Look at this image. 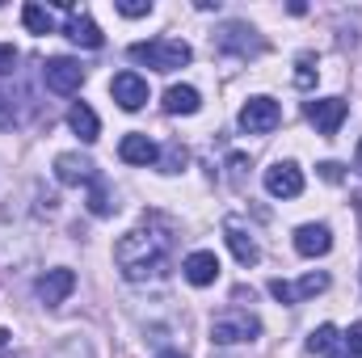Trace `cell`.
Segmentation results:
<instances>
[{"label":"cell","instance_id":"1","mask_svg":"<svg viewBox=\"0 0 362 358\" xmlns=\"http://www.w3.org/2000/svg\"><path fill=\"white\" fill-rule=\"evenodd\" d=\"M169 253H173V232L165 224H144V228H131L118 245H114V262L122 270V278L131 282H148V278H160L169 266Z\"/></svg>","mask_w":362,"mask_h":358},{"label":"cell","instance_id":"2","mask_svg":"<svg viewBox=\"0 0 362 358\" xmlns=\"http://www.w3.org/2000/svg\"><path fill=\"white\" fill-rule=\"evenodd\" d=\"M135 64H144V68H152V72H177L185 68L189 59H194V51H189V42H181V38H152V42H131V51H127Z\"/></svg>","mask_w":362,"mask_h":358},{"label":"cell","instance_id":"3","mask_svg":"<svg viewBox=\"0 0 362 358\" xmlns=\"http://www.w3.org/2000/svg\"><path fill=\"white\" fill-rule=\"evenodd\" d=\"M257 333H262V321L253 312H240V308L219 312L211 321V342L215 346H245V342H257Z\"/></svg>","mask_w":362,"mask_h":358},{"label":"cell","instance_id":"4","mask_svg":"<svg viewBox=\"0 0 362 358\" xmlns=\"http://www.w3.org/2000/svg\"><path fill=\"white\" fill-rule=\"evenodd\" d=\"M215 51L236 55V59H253V55L266 51V42L257 38V30H253L249 21H223V25L215 30Z\"/></svg>","mask_w":362,"mask_h":358},{"label":"cell","instance_id":"5","mask_svg":"<svg viewBox=\"0 0 362 358\" xmlns=\"http://www.w3.org/2000/svg\"><path fill=\"white\" fill-rule=\"evenodd\" d=\"M346 114H350V105H346L341 97H316V101H308V122H312L316 135H325V139H333V135L341 131Z\"/></svg>","mask_w":362,"mask_h":358},{"label":"cell","instance_id":"6","mask_svg":"<svg viewBox=\"0 0 362 358\" xmlns=\"http://www.w3.org/2000/svg\"><path fill=\"white\" fill-rule=\"evenodd\" d=\"M278 122H282V110H278L274 97H249V101L240 105V127H245L249 135H270Z\"/></svg>","mask_w":362,"mask_h":358},{"label":"cell","instance_id":"7","mask_svg":"<svg viewBox=\"0 0 362 358\" xmlns=\"http://www.w3.org/2000/svg\"><path fill=\"white\" fill-rule=\"evenodd\" d=\"M329 287V274L325 270H316V274H303L299 282H286V278H274L270 282V295L278 304H303V299H312V295H320Z\"/></svg>","mask_w":362,"mask_h":358},{"label":"cell","instance_id":"8","mask_svg":"<svg viewBox=\"0 0 362 358\" xmlns=\"http://www.w3.org/2000/svg\"><path fill=\"white\" fill-rule=\"evenodd\" d=\"M42 81H47L51 93H76L85 85V68L76 59H68V55H55V59L42 64Z\"/></svg>","mask_w":362,"mask_h":358},{"label":"cell","instance_id":"9","mask_svg":"<svg viewBox=\"0 0 362 358\" xmlns=\"http://www.w3.org/2000/svg\"><path fill=\"white\" fill-rule=\"evenodd\" d=\"M97 178L101 173H97V165L89 156H81V152H59L55 156V181L59 185H93Z\"/></svg>","mask_w":362,"mask_h":358},{"label":"cell","instance_id":"10","mask_svg":"<svg viewBox=\"0 0 362 358\" xmlns=\"http://www.w3.org/2000/svg\"><path fill=\"white\" fill-rule=\"evenodd\" d=\"M266 194L274 198H299L303 194V169L295 161H278L266 169Z\"/></svg>","mask_w":362,"mask_h":358},{"label":"cell","instance_id":"11","mask_svg":"<svg viewBox=\"0 0 362 358\" xmlns=\"http://www.w3.org/2000/svg\"><path fill=\"white\" fill-rule=\"evenodd\" d=\"M34 291H38V299H42L47 308H59V304L76 291V274H72L68 266H55V270H47V274L38 278Z\"/></svg>","mask_w":362,"mask_h":358},{"label":"cell","instance_id":"12","mask_svg":"<svg viewBox=\"0 0 362 358\" xmlns=\"http://www.w3.org/2000/svg\"><path fill=\"white\" fill-rule=\"evenodd\" d=\"M110 97L122 105V110H144L148 105V81L135 76V72H118L110 81Z\"/></svg>","mask_w":362,"mask_h":358},{"label":"cell","instance_id":"13","mask_svg":"<svg viewBox=\"0 0 362 358\" xmlns=\"http://www.w3.org/2000/svg\"><path fill=\"white\" fill-rule=\"evenodd\" d=\"M223 236H228V249L236 253L240 266H257V262H262V249H257L253 232H245L240 219H223Z\"/></svg>","mask_w":362,"mask_h":358},{"label":"cell","instance_id":"14","mask_svg":"<svg viewBox=\"0 0 362 358\" xmlns=\"http://www.w3.org/2000/svg\"><path fill=\"white\" fill-rule=\"evenodd\" d=\"M333 249V232L325 224H303L295 228V253L299 258H325Z\"/></svg>","mask_w":362,"mask_h":358},{"label":"cell","instance_id":"15","mask_svg":"<svg viewBox=\"0 0 362 358\" xmlns=\"http://www.w3.org/2000/svg\"><path fill=\"white\" fill-rule=\"evenodd\" d=\"M181 274H185L189 287H211V282L219 278V258H215L211 249H198V253H189V258L181 262Z\"/></svg>","mask_w":362,"mask_h":358},{"label":"cell","instance_id":"16","mask_svg":"<svg viewBox=\"0 0 362 358\" xmlns=\"http://www.w3.org/2000/svg\"><path fill=\"white\" fill-rule=\"evenodd\" d=\"M118 156L127 161V165H160V148L148 139V135H139V131H131V135H122V144H118Z\"/></svg>","mask_w":362,"mask_h":358},{"label":"cell","instance_id":"17","mask_svg":"<svg viewBox=\"0 0 362 358\" xmlns=\"http://www.w3.org/2000/svg\"><path fill=\"white\" fill-rule=\"evenodd\" d=\"M64 34L72 38V42H81V47H101V30H97V21H93L89 13H68V21H64Z\"/></svg>","mask_w":362,"mask_h":358},{"label":"cell","instance_id":"18","mask_svg":"<svg viewBox=\"0 0 362 358\" xmlns=\"http://www.w3.org/2000/svg\"><path fill=\"white\" fill-rule=\"evenodd\" d=\"M68 127L81 135V144H97V135H101V122H97V114H93L85 101H76L68 110Z\"/></svg>","mask_w":362,"mask_h":358},{"label":"cell","instance_id":"19","mask_svg":"<svg viewBox=\"0 0 362 358\" xmlns=\"http://www.w3.org/2000/svg\"><path fill=\"white\" fill-rule=\"evenodd\" d=\"M198 105H202V97H198L194 85H173L165 93V110L169 114H198Z\"/></svg>","mask_w":362,"mask_h":358},{"label":"cell","instance_id":"20","mask_svg":"<svg viewBox=\"0 0 362 358\" xmlns=\"http://www.w3.org/2000/svg\"><path fill=\"white\" fill-rule=\"evenodd\" d=\"M21 25H25L30 34H55V17H51V8H42V4H21Z\"/></svg>","mask_w":362,"mask_h":358},{"label":"cell","instance_id":"21","mask_svg":"<svg viewBox=\"0 0 362 358\" xmlns=\"http://www.w3.org/2000/svg\"><path fill=\"white\" fill-rule=\"evenodd\" d=\"M333 346H337V329H333V325L312 329V337H308V350H312V354H329Z\"/></svg>","mask_w":362,"mask_h":358},{"label":"cell","instance_id":"22","mask_svg":"<svg viewBox=\"0 0 362 358\" xmlns=\"http://www.w3.org/2000/svg\"><path fill=\"white\" fill-rule=\"evenodd\" d=\"M89 211H93V215H110V211H114V202H110V190H105V181H101V178L89 185Z\"/></svg>","mask_w":362,"mask_h":358},{"label":"cell","instance_id":"23","mask_svg":"<svg viewBox=\"0 0 362 358\" xmlns=\"http://www.w3.org/2000/svg\"><path fill=\"white\" fill-rule=\"evenodd\" d=\"M51 358H93V350H89L85 337H68V342H59V346L51 350Z\"/></svg>","mask_w":362,"mask_h":358},{"label":"cell","instance_id":"24","mask_svg":"<svg viewBox=\"0 0 362 358\" xmlns=\"http://www.w3.org/2000/svg\"><path fill=\"white\" fill-rule=\"evenodd\" d=\"M312 64H316L312 55H299V59H295V68H299V72H295V85H299V89H312V85H316V68H312Z\"/></svg>","mask_w":362,"mask_h":358},{"label":"cell","instance_id":"25","mask_svg":"<svg viewBox=\"0 0 362 358\" xmlns=\"http://www.w3.org/2000/svg\"><path fill=\"white\" fill-rule=\"evenodd\" d=\"M181 165H185V148H181V144H169V148L160 152V169H165V173H177Z\"/></svg>","mask_w":362,"mask_h":358},{"label":"cell","instance_id":"26","mask_svg":"<svg viewBox=\"0 0 362 358\" xmlns=\"http://www.w3.org/2000/svg\"><path fill=\"white\" fill-rule=\"evenodd\" d=\"M118 13L122 17H148L152 13V0H118Z\"/></svg>","mask_w":362,"mask_h":358},{"label":"cell","instance_id":"27","mask_svg":"<svg viewBox=\"0 0 362 358\" xmlns=\"http://www.w3.org/2000/svg\"><path fill=\"white\" fill-rule=\"evenodd\" d=\"M8 127H17V110H13V97L0 93V131H8Z\"/></svg>","mask_w":362,"mask_h":358},{"label":"cell","instance_id":"28","mask_svg":"<svg viewBox=\"0 0 362 358\" xmlns=\"http://www.w3.org/2000/svg\"><path fill=\"white\" fill-rule=\"evenodd\" d=\"M13 68H17V51L8 42H0V76H13Z\"/></svg>","mask_w":362,"mask_h":358},{"label":"cell","instance_id":"29","mask_svg":"<svg viewBox=\"0 0 362 358\" xmlns=\"http://www.w3.org/2000/svg\"><path fill=\"white\" fill-rule=\"evenodd\" d=\"M346 346H350V354H354V358H362V321H358V325H350Z\"/></svg>","mask_w":362,"mask_h":358},{"label":"cell","instance_id":"30","mask_svg":"<svg viewBox=\"0 0 362 358\" xmlns=\"http://www.w3.org/2000/svg\"><path fill=\"white\" fill-rule=\"evenodd\" d=\"M320 173H325L329 181H337V178H341V165H333V161H329V165H320Z\"/></svg>","mask_w":362,"mask_h":358},{"label":"cell","instance_id":"31","mask_svg":"<svg viewBox=\"0 0 362 358\" xmlns=\"http://www.w3.org/2000/svg\"><path fill=\"white\" fill-rule=\"evenodd\" d=\"M354 169H358V178H362V139H358V148H354Z\"/></svg>","mask_w":362,"mask_h":358},{"label":"cell","instance_id":"32","mask_svg":"<svg viewBox=\"0 0 362 358\" xmlns=\"http://www.w3.org/2000/svg\"><path fill=\"white\" fill-rule=\"evenodd\" d=\"M156 358H185V354H177V350H165V354H156Z\"/></svg>","mask_w":362,"mask_h":358},{"label":"cell","instance_id":"33","mask_svg":"<svg viewBox=\"0 0 362 358\" xmlns=\"http://www.w3.org/2000/svg\"><path fill=\"white\" fill-rule=\"evenodd\" d=\"M350 358H354V354H350Z\"/></svg>","mask_w":362,"mask_h":358}]
</instances>
